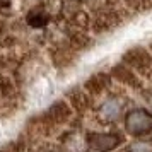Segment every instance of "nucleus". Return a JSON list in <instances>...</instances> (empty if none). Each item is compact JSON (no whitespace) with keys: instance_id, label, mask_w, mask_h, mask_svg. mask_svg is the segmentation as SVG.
Returning a JSON list of instances; mask_svg holds the SVG:
<instances>
[{"instance_id":"f3484780","label":"nucleus","mask_w":152,"mask_h":152,"mask_svg":"<svg viewBox=\"0 0 152 152\" xmlns=\"http://www.w3.org/2000/svg\"><path fill=\"white\" fill-rule=\"evenodd\" d=\"M80 142V138L75 137V135H72V137H69V140H67V149H69V152H87V145L89 144H79Z\"/></svg>"},{"instance_id":"7ed1b4c3","label":"nucleus","mask_w":152,"mask_h":152,"mask_svg":"<svg viewBox=\"0 0 152 152\" xmlns=\"http://www.w3.org/2000/svg\"><path fill=\"white\" fill-rule=\"evenodd\" d=\"M123 63L128 65L130 69H133L140 75H149L152 70V56L142 46H135V48H130L128 51H125Z\"/></svg>"},{"instance_id":"20e7f679","label":"nucleus","mask_w":152,"mask_h":152,"mask_svg":"<svg viewBox=\"0 0 152 152\" xmlns=\"http://www.w3.org/2000/svg\"><path fill=\"white\" fill-rule=\"evenodd\" d=\"M123 142L120 133H91L87 144L94 152H111Z\"/></svg>"},{"instance_id":"6ab92c4d","label":"nucleus","mask_w":152,"mask_h":152,"mask_svg":"<svg viewBox=\"0 0 152 152\" xmlns=\"http://www.w3.org/2000/svg\"><path fill=\"white\" fill-rule=\"evenodd\" d=\"M0 152H2V151H0Z\"/></svg>"},{"instance_id":"6e6552de","label":"nucleus","mask_w":152,"mask_h":152,"mask_svg":"<svg viewBox=\"0 0 152 152\" xmlns=\"http://www.w3.org/2000/svg\"><path fill=\"white\" fill-rule=\"evenodd\" d=\"M121 108H123V103L120 99H116V97H111V99H108V101H104L101 104V108H99V118L103 120L104 123H111V121H115L120 116Z\"/></svg>"},{"instance_id":"dca6fc26","label":"nucleus","mask_w":152,"mask_h":152,"mask_svg":"<svg viewBox=\"0 0 152 152\" xmlns=\"http://www.w3.org/2000/svg\"><path fill=\"white\" fill-rule=\"evenodd\" d=\"M128 152H152V140H137L128 145Z\"/></svg>"},{"instance_id":"1a4fd4ad","label":"nucleus","mask_w":152,"mask_h":152,"mask_svg":"<svg viewBox=\"0 0 152 152\" xmlns=\"http://www.w3.org/2000/svg\"><path fill=\"white\" fill-rule=\"evenodd\" d=\"M50 53H51V62L60 69L72 65V62L75 60V50L70 45L69 46H55Z\"/></svg>"},{"instance_id":"2eb2a0df","label":"nucleus","mask_w":152,"mask_h":152,"mask_svg":"<svg viewBox=\"0 0 152 152\" xmlns=\"http://www.w3.org/2000/svg\"><path fill=\"white\" fill-rule=\"evenodd\" d=\"M121 2L132 12H145L152 9V0H121Z\"/></svg>"},{"instance_id":"f8f14e48","label":"nucleus","mask_w":152,"mask_h":152,"mask_svg":"<svg viewBox=\"0 0 152 152\" xmlns=\"http://www.w3.org/2000/svg\"><path fill=\"white\" fill-rule=\"evenodd\" d=\"M48 21H50L48 14H46L45 10H41V9H34V10H31L29 15H28V24L34 29L45 28V26L48 24Z\"/></svg>"},{"instance_id":"9d476101","label":"nucleus","mask_w":152,"mask_h":152,"mask_svg":"<svg viewBox=\"0 0 152 152\" xmlns=\"http://www.w3.org/2000/svg\"><path fill=\"white\" fill-rule=\"evenodd\" d=\"M69 104L72 106V110H75L77 113H84L87 111V108L91 106V97L89 92L86 89H72L67 94Z\"/></svg>"},{"instance_id":"39448f33","label":"nucleus","mask_w":152,"mask_h":152,"mask_svg":"<svg viewBox=\"0 0 152 152\" xmlns=\"http://www.w3.org/2000/svg\"><path fill=\"white\" fill-rule=\"evenodd\" d=\"M45 118L48 120V123L53 125H63L67 123L72 118V106L67 104L65 101H56L48 108V111L45 113Z\"/></svg>"},{"instance_id":"ddd939ff","label":"nucleus","mask_w":152,"mask_h":152,"mask_svg":"<svg viewBox=\"0 0 152 152\" xmlns=\"http://www.w3.org/2000/svg\"><path fill=\"white\" fill-rule=\"evenodd\" d=\"M14 92H15V86H14V82H12V79L0 74V101L12 97Z\"/></svg>"},{"instance_id":"423d86ee","label":"nucleus","mask_w":152,"mask_h":152,"mask_svg":"<svg viewBox=\"0 0 152 152\" xmlns=\"http://www.w3.org/2000/svg\"><path fill=\"white\" fill-rule=\"evenodd\" d=\"M111 77H115L118 82L125 84V86H128L132 89H140V87H142V82H140V79H138L137 72L133 69H130L128 65H125V63L115 65L113 70H111Z\"/></svg>"},{"instance_id":"9b49d317","label":"nucleus","mask_w":152,"mask_h":152,"mask_svg":"<svg viewBox=\"0 0 152 152\" xmlns=\"http://www.w3.org/2000/svg\"><path fill=\"white\" fill-rule=\"evenodd\" d=\"M72 48L75 50V51H82V50H87L92 45V39H91V36L82 31V29H75V31H72L70 33V43H69Z\"/></svg>"},{"instance_id":"4468645a","label":"nucleus","mask_w":152,"mask_h":152,"mask_svg":"<svg viewBox=\"0 0 152 152\" xmlns=\"http://www.w3.org/2000/svg\"><path fill=\"white\" fill-rule=\"evenodd\" d=\"M70 22H72V26L75 29H82V31H86V29L91 28V17L87 12H84V10H77L75 14L70 17Z\"/></svg>"},{"instance_id":"a211bd4d","label":"nucleus","mask_w":152,"mask_h":152,"mask_svg":"<svg viewBox=\"0 0 152 152\" xmlns=\"http://www.w3.org/2000/svg\"><path fill=\"white\" fill-rule=\"evenodd\" d=\"M151 51H152V43H151Z\"/></svg>"},{"instance_id":"f257e3e1","label":"nucleus","mask_w":152,"mask_h":152,"mask_svg":"<svg viewBox=\"0 0 152 152\" xmlns=\"http://www.w3.org/2000/svg\"><path fill=\"white\" fill-rule=\"evenodd\" d=\"M123 22V17L120 14V10L115 7H101L96 10V14L92 15L91 19V29L96 33V34H104V33H110Z\"/></svg>"},{"instance_id":"f03ea898","label":"nucleus","mask_w":152,"mask_h":152,"mask_svg":"<svg viewBox=\"0 0 152 152\" xmlns=\"http://www.w3.org/2000/svg\"><path fill=\"white\" fill-rule=\"evenodd\" d=\"M125 128L128 133L140 137L152 130V115L144 108H137L126 113L125 116Z\"/></svg>"},{"instance_id":"0eeeda50","label":"nucleus","mask_w":152,"mask_h":152,"mask_svg":"<svg viewBox=\"0 0 152 152\" xmlns=\"http://www.w3.org/2000/svg\"><path fill=\"white\" fill-rule=\"evenodd\" d=\"M111 84V75L106 72H97L94 75H91L84 82V89L89 92V96H99L110 87Z\"/></svg>"}]
</instances>
